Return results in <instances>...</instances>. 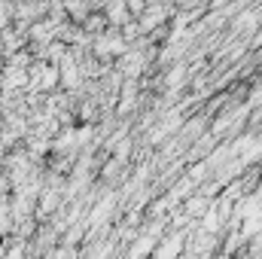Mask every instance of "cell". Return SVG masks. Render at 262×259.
<instances>
[{
  "label": "cell",
  "instance_id": "obj_1",
  "mask_svg": "<svg viewBox=\"0 0 262 259\" xmlns=\"http://www.w3.org/2000/svg\"><path fill=\"white\" fill-rule=\"evenodd\" d=\"M95 52H98L101 58L119 55V52H125V40H122L119 34H101V37H98V43H95Z\"/></svg>",
  "mask_w": 262,
  "mask_h": 259
},
{
  "label": "cell",
  "instance_id": "obj_2",
  "mask_svg": "<svg viewBox=\"0 0 262 259\" xmlns=\"http://www.w3.org/2000/svg\"><path fill=\"white\" fill-rule=\"evenodd\" d=\"M128 0H110V3H107V15H104V18H107V21H110V25H116V28H119V25H125V21H128Z\"/></svg>",
  "mask_w": 262,
  "mask_h": 259
},
{
  "label": "cell",
  "instance_id": "obj_3",
  "mask_svg": "<svg viewBox=\"0 0 262 259\" xmlns=\"http://www.w3.org/2000/svg\"><path fill=\"white\" fill-rule=\"evenodd\" d=\"M9 18H12V6H0V31L9 25Z\"/></svg>",
  "mask_w": 262,
  "mask_h": 259
}]
</instances>
